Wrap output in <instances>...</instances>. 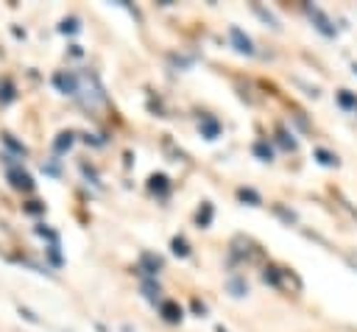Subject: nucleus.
I'll return each mask as SVG.
<instances>
[{"mask_svg":"<svg viewBox=\"0 0 357 332\" xmlns=\"http://www.w3.org/2000/svg\"><path fill=\"white\" fill-rule=\"evenodd\" d=\"M75 75H78V92H75V98H81V103L89 106V109L103 106L106 103V95H103L100 81L92 73H75Z\"/></svg>","mask_w":357,"mask_h":332,"instance_id":"1","label":"nucleus"},{"mask_svg":"<svg viewBox=\"0 0 357 332\" xmlns=\"http://www.w3.org/2000/svg\"><path fill=\"white\" fill-rule=\"evenodd\" d=\"M304 11L310 14V20L315 22V28L324 33V36H335V28H332V20L321 11V8H315V6H304Z\"/></svg>","mask_w":357,"mask_h":332,"instance_id":"2","label":"nucleus"},{"mask_svg":"<svg viewBox=\"0 0 357 332\" xmlns=\"http://www.w3.org/2000/svg\"><path fill=\"white\" fill-rule=\"evenodd\" d=\"M8 181H11V187L14 190H22V193H31L33 190V179H31V173H25L22 167H8Z\"/></svg>","mask_w":357,"mask_h":332,"instance_id":"3","label":"nucleus"},{"mask_svg":"<svg viewBox=\"0 0 357 332\" xmlns=\"http://www.w3.org/2000/svg\"><path fill=\"white\" fill-rule=\"evenodd\" d=\"M53 84H56L64 95H75V92H78V75H75V73H56V75H53Z\"/></svg>","mask_w":357,"mask_h":332,"instance_id":"4","label":"nucleus"},{"mask_svg":"<svg viewBox=\"0 0 357 332\" xmlns=\"http://www.w3.org/2000/svg\"><path fill=\"white\" fill-rule=\"evenodd\" d=\"M229 39L234 42V47L240 50V53H248V56H254V42L240 31V28H229Z\"/></svg>","mask_w":357,"mask_h":332,"instance_id":"5","label":"nucleus"},{"mask_svg":"<svg viewBox=\"0 0 357 332\" xmlns=\"http://www.w3.org/2000/svg\"><path fill=\"white\" fill-rule=\"evenodd\" d=\"M159 312H162V318L170 321V324H178V321H181V307H178L176 301H162V304H159Z\"/></svg>","mask_w":357,"mask_h":332,"instance_id":"6","label":"nucleus"},{"mask_svg":"<svg viewBox=\"0 0 357 332\" xmlns=\"http://www.w3.org/2000/svg\"><path fill=\"white\" fill-rule=\"evenodd\" d=\"M142 271L145 273H159V268H162V259L159 257H153V254H142Z\"/></svg>","mask_w":357,"mask_h":332,"instance_id":"7","label":"nucleus"},{"mask_svg":"<svg viewBox=\"0 0 357 332\" xmlns=\"http://www.w3.org/2000/svg\"><path fill=\"white\" fill-rule=\"evenodd\" d=\"M201 131H204L206 139H215V137L220 134V126H218L212 117H204V120H201Z\"/></svg>","mask_w":357,"mask_h":332,"instance_id":"8","label":"nucleus"},{"mask_svg":"<svg viewBox=\"0 0 357 332\" xmlns=\"http://www.w3.org/2000/svg\"><path fill=\"white\" fill-rule=\"evenodd\" d=\"M14 100V84L8 78L0 81V103H11Z\"/></svg>","mask_w":357,"mask_h":332,"instance_id":"9","label":"nucleus"},{"mask_svg":"<svg viewBox=\"0 0 357 332\" xmlns=\"http://www.w3.org/2000/svg\"><path fill=\"white\" fill-rule=\"evenodd\" d=\"M151 190L165 195V193L170 190V184H167V176H162V173H159V176H151Z\"/></svg>","mask_w":357,"mask_h":332,"instance_id":"10","label":"nucleus"},{"mask_svg":"<svg viewBox=\"0 0 357 332\" xmlns=\"http://www.w3.org/2000/svg\"><path fill=\"white\" fill-rule=\"evenodd\" d=\"M337 103H340L343 109H357V98H354L349 89H340V92H337Z\"/></svg>","mask_w":357,"mask_h":332,"instance_id":"11","label":"nucleus"},{"mask_svg":"<svg viewBox=\"0 0 357 332\" xmlns=\"http://www.w3.org/2000/svg\"><path fill=\"white\" fill-rule=\"evenodd\" d=\"M315 156H318V162H321V165H326V167H335V165H337V156H335V153H329V151H324V148H318V151H315Z\"/></svg>","mask_w":357,"mask_h":332,"instance_id":"12","label":"nucleus"},{"mask_svg":"<svg viewBox=\"0 0 357 332\" xmlns=\"http://www.w3.org/2000/svg\"><path fill=\"white\" fill-rule=\"evenodd\" d=\"M173 254H178V257H187L190 254V246H187V240L184 237H173Z\"/></svg>","mask_w":357,"mask_h":332,"instance_id":"13","label":"nucleus"},{"mask_svg":"<svg viewBox=\"0 0 357 332\" xmlns=\"http://www.w3.org/2000/svg\"><path fill=\"white\" fill-rule=\"evenodd\" d=\"M254 153H257L259 159H265V162L273 156V151H271V145H268V142H254Z\"/></svg>","mask_w":357,"mask_h":332,"instance_id":"14","label":"nucleus"},{"mask_svg":"<svg viewBox=\"0 0 357 332\" xmlns=\"http://www.w3.org/2000/svg\"><path fill=\"white\" fill-rule=\"evenodd\" d=\"M3 142H6V145H8L11 151H17L20 156H25V145H20V142H17V139H14L11 134H3Z\"/></svg>","mask_w":357,"mask_h":332,"instance_id":"15","label":"nucleus"},{"mask_svg":"<svg viewBox=\"0 0 357 332\" xmlns=\"http://www.w3.org/2000/svg\"><path fill=\"white\" fill-rule=\"evenodd\" d=\"M254 11H257V14H259V17L265 20V22H271V28H279V22H276V17H273L271 11H265L262 6H254Z\"/></svg>","mask_w":357,"mask_h":332,"instance_id":"16","label":"nucleus"},{"mask_svg":"<svg viewBox=\"0 0 357 332\" xmlns=\"http://www.w3.org/2000/svg\"><path fill=\"white\" fill-rule=\"evenodd\" d=\"M209 220H212V206H209V204H204V209H198V223H201V226H206Z\"/></svg>","mask_w":357,"mask_h":332,"instance_id":"17","label":"nucleus"},{"mask_svg":"<svg viewBox=\"0 0 357 332\" xmlns=\"http://www.w3.org/2000/svg\"><path fill=\"white\" fill-rule=\"evenodd\" d=\"M75 31H78V20L75 17H70V20L61 22V33H75Z\"/></svg>","mask_w":357,"mask_h":332,"instance_id":"18","label":"nucleus"},{"mask_svg":"<svg viewBox=\"0 0 357 332\" xmlns=\"http://www.w3.org/2000/svg\"><path fill=\"white\" fill-rule=\"evenodd\" d=\"M73 145V134H59V139H56V151H64V148H70Z\"/></svg>","mask_w":357,"mask_h":332,"instance_id":"19","label":"nucleus"},{"mask_svg":"<svg viewBox=\"0 0 357 332\" xmlns=\"http://www.w3.org/2000/svg\"><path fill=\"white\" fill-rule=\"evenodd\" d=\"M240 198H243V201H245V198H248V201H251V204H259V195H257V193H254V190H240Z\"/></svg>","mask_w":357,"mask_h":332,"instance_id":"20","label":"nucleus"},{"mask_svg":"<svg viewBox=\"0 0 357 332\" xmlns=\"http://www.w3.org/2000/svg\"><path fill=\"white\" fill-rule=\"evenodd\" d=\"M279 137H282V145H284V148H290V151H293V148H296V142H293V139H290V137H287V134H284V131H282V134H279Z\"/></svg>","mask_w":357,"mask_h":332,"instance_id":"21","label":"nucleus"},{"mask_svg":"<svg viewBox=\"0 0 357 332\" xmlns=\"http://www.w3.org/2000/svg\"><path fill=\"white\" fill-rule=\"evenodd\" d=\"M28 212H42V206H39V201H28V206H25Z\"/></svg>","mask_w":357,"mask_h":332,"instance_id":"22","label":"nucleus"}]
</instances>
